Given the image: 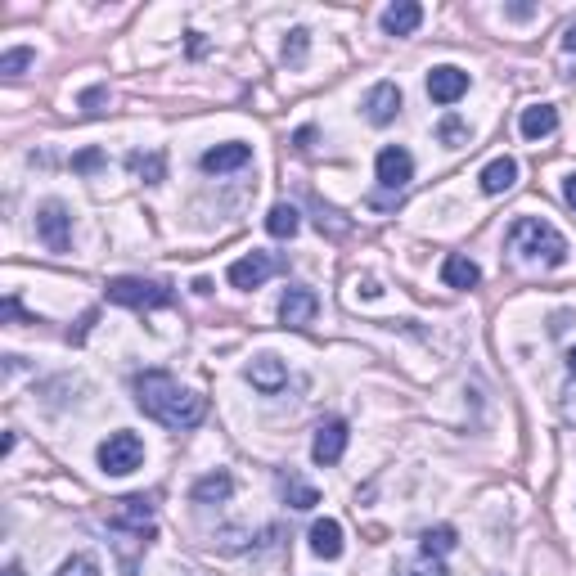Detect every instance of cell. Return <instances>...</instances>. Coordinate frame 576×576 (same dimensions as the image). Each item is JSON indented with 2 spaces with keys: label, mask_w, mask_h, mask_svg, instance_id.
I'll list each match as a JSON object with an SVG mask.
<instances>
[{
  "label": "cell",
  "mask_w": 576,
  "mask_h": 576,
  "mask_svg": "<svg viewBox=\"0 0 576 576\" xmlns=\"http://www.w3.org/2000/svg\"><path fill=\"white\" fill-rule=\"evenodd\" d=\"M135 405H140L149 419H158L162 428H198L207 414L203 396L189 392L167 369H144V374H135Z\"/></svg>",
  "instance_id": "cell-1"
},
{
  "label": "cell",
  "mask_w": 576,
  "mask_h": 576,
  "mask_svg": "<svg viewBox=\"0 0 576 576\" xmlns=\"http://www.w3.org/2000/svg\"><path fill=\"white\" fill-rule=\"evenodd\" d=\"M509 248L518 252V257H527V261H545V266L567 261V239L549 221H540V216H522V221H513Z\"/></svg>",
  "instance_id": "cell-2"
},
{
  "label": "cell",
  "mask_w": 576,
  "mask_h": 576,
  "mask_svg": "<svg viewBox=\"0 0 576 576\" xmlns=\"http://www.w3.org/2000/svg\"><path fill=\"white\" fill-rule=\"evenodd\" d=\"M108 302L131 306V311H158V306H171V284H158V279H135V275H117L104 284Z\"/></svg>",
  "instance_id": "cell-3"
},
{
  "label": "cell",
  "mask_w": 576,
  "mask_h": 576,
  "mask_svg": "<svg viewBox=\"0 0 576 576\" xmlns=\"http://www.w3.org/2000/svg\"><path fill=\"white\" fill-rule=\"evenodd\" d=\"M144 464V441L135 437V432H108V441L99 446V468H104L108 477H126L135 473V468Z\"/></svg>",
  "instance_id": "cell-4"
},
{
  "label": "cell",
  "mask_w": 576,
  "mask_h": 576,
  "mask_svg": "<svg viewBox=\"0 0 576 576\" xmlns=\"http://www.w3.org/2000/svg\"><path fill=\"white\" fill-rule=\"evenodd\" d=\"M108 527L131 531V536H153V504L144 495H122V500L108 504Z\"/></svg>",
  "instance_id": "cell-5"
},
{
  "label": "cell",
  "mask_w": 576,
  "mask_h": 576,
  "mask_svg": "<svg viewBox=\"0 0 576 576\" xmlns=\"http://www.w3.org/2000/svg\"><path fill=\"white\" fill-rule=\"evenodd\" d=\"M36 234H41V243L50 252H68V243H72V212L59 203V198L41 203V212H36Z\"/></svg>",
  "instance_id": "cell-6"
},
{
  "label": "cell",
  "mask_w": 576,
  "mask_h": 576,
  "mask_svg": "<svg viewBox=\"0 0 576 576\" xmlns=\"http://www.w3.org/2000/svg\"><path fill=\"white\" fill-rule=\"evenodd\" d=\"M374 171H378V185H383V189H396V194H401V189L414 180V158H410V149H401V144H387V149L378 153Z\"/></svg>",
  "instance_id": "cell-7"
},
{
  "label": "cell",
  "mask_w": 576,
  "mask_h": 576,
  "mask_svg": "<svg viewBox=\"0 0 576 576\" xmlns=\"http://www.w3.org/2000/svg\"><path fill=\"white\" fill-rule=\"evenodd\" d=\"M347 423L342 419H324L320 428H315V441H311V459L315 464H338L342 450H347Z\"/></svg>",
  "instance_id": "cell-8"
},
{
  "label": "cell",
  "mask_w": 576,
  "mask_h": 576,
  "mask_svg": "<svg viewBox=\"0 0 576 576\" xmlns=\"http://www.w3.org/2000/svg\"><path fill=\"white\" fill-rule=\"evenodd\" d=\"M428 95L437 104H455V99L468 95V72L455 68V63H441V68L428 72Z\"/></svg>",
  "instance_id": "cell-9"
},
{
  "label": "cell",
  "mask_w": 576,
  "mask_h": 576,
  "mask_svg": "<svg viewBox=\"0 0 576 576\" xmlns=\"http://www.w3.org/2000/svg\"><path fill=\"white\" fill-rule=\"evenodd\" d=\"M315 311H320V297H315L311 288H288V293L279 297V320H284L288 329H302V324H311Z\"/></svg>",
  "instance_id": "cell-10"
},
{
  "label": "cell",
  "mask_w": 576,
  "mask_h": 576,
  "mask_svg": "<svg viewBox=\"0 0 576 576\" xmlns=\"http://www.w3.org/2000/svg\"><path fill=\"white\" fill-rule=\"evenodd\" d=\"M270 275H275V257H270V252H248V257H239L230 266L234 288H261Z\"/></svg>",
  "instance_id": "cell-11"
},
{
  "label": "cell",
  "mask_w": 576,
  "mask_h": 576,
  "mask_svg": "<svg viewBox=\"0 0 576 576\" xmlns=\"http://www.w3.org/2000/svg\"><path fill=\"white\" fill-rule=\"evenodd\" d=\"M396 113H401V90H396L392 81H378V86L365 95V117L374 126H387Z\"/></svg>",
  "instance_id": "cell-12"
},
{
  "label": "cell",
  "mask_w": 576,
  "mask_h": 576,
  "mask_svg": "<svg viewBox=\"0 0 576 576\" xmlns=\"http://www.w3.org/2000/svg\"><path fill=\"white\" fill-rule=\"evenodd\" d=\"M252 158V149L248 144H216V149H207L203 158H198V167L207 171V176H221V171H234V167H243V162Z\"/></svg>",
  "instance_id": "cell-13"
},
{
  "label": "cell",
  "mask_w": 576,
  "mask_h": 576,
  "mask_svg": "<svg viewBox=\"0 0 576 576\" xmlns=\"http://www.w3.org/2000/svg\"><path fill=\"white\" fill-rule=\"evenodd\" d=\"M248 383L257 387V392H266V396H275L279 387L288 383V369H284V360H275V356H257L248 365Z\"/></svg>",
  "instance_id": "cell-14"
},
{
  "label": "cell",
  "mask_w": 576,
  "mask_h": 576,
  "mask_svg": "<svg viewBox=\"0 0 576 576\" xmlns=\"http://www.w3.org/2000/svg\"><path fill=\"white\" fill-rule=\"evenodd\" d=\"M554 126H558L554 104H531V108H522V117H518L522 140H545V135H554Z\"/></svg>",
  "instance_id": "cell-15"
},
{
  "label": "cell",
  "mask_w": 576,
  "mask_h": 576,
  "mask_svg": "<svg viewBox=\"0 0 576 576\" xmlns=\"http://www.w3.org/2000/svg\"><path fill=\"white\" fill-rule=\"evenodd\" d=\"M311 554L315 558H342V522H333V518H320V522H311Z\"/></svg>",
  "instance_id": "cell-16"
},
{
  "label": "cell",
  "mask_w": 576,
  "mask_h": 576,
  "mask_svg": "<svg viewBox=\"0 0 576 576\" xmlns=\"http://www.w3.org/2000/svg\"><path fill=\"white\" fill-rule=\"evenodd\" d=\"M378 23H383L387 36H410L414 27L423 23V9L414 5V0H401V5H387L383 9V18H378Z\"/></svg>",
  "instance_id": "cell-17"
},
{
  "label": "cell",
  "mask_w": 576,
  "mask_h": 576,
  "mask_svg": "<svg viewBox=\"0 0 576 576\" xmlns=\"http://www.w3.org/2000/svg\"><path fill=\"white\" fill-rule=\"evenodd\" d=\"M230 491H234V477L216 468V473L198 477L194 491H189V495H194V504H221V500H230Z\"/></svg>",
  "instance_id": "cell-18"
},
{
  "label": "cell",
  "mask_w": 576,
  "mask_h": 576,
  "mask_svg": "<svg viewBox=\"0 0 576 576\" xmlns=\"http://www.w3.org/2000/svg\"><path fill=\"white\" fill-rule=\"evenodd\" d=\"M518 185V162L513 158H495L482 167V189L486 194H504V189Z\"/></svg>",
  "instance_id": "cell-19"
},
{
  "label": "cell",
  "mask_w": 576,
  "mask_h": 576,
  "mask_svg": "<svg viewBox=\"0 0 576 576\" xmlns=\"http://www.w3.org/2000/svg\"><path fill=\"white\" fill-rule=\"evenodd\" d=\"M441 279H446V288H477V279H482V270H477V261L468 257H446L441 261Z\"/></svg>",
  "instance_id": "cell-20"
},
{
  "label": "cell",
  "mask_w": 576,
  "mask_h": 576,
  "mask_svg": "<svg viewBox=\"0 0 576 576\" xmlns=\"http://www.w3.org/2000/svg\"><path fill=\"white\" fill-rule=\"evenodd\" d=\"M297 225H302V216H297V207H293V203H275V207H270L266 230L275 234V239H293Z\"/></svg>",
  "instance_id": "cell-21"
},
{
  "label": "cell",
  "mask_w": 576,
  "mask_h": 576,
  "mask_svg": "<svg viewBox=\"0 0 576 576\" xmlns=\"http://www.w3.org/2000/svg\"><path fill=\"white\" fill-rule=\"evenodd\" d=\"M279 491H284L288 509H315V504H320V491H315V486H306L302 477H284V482H279Z\"/></svg>",
  "instance_id": "cell-22"
},
{
  "label": "cell",
  "mask_w": 576,
  "mask_h": 576,
  "mask_svg": "<svg viewBox=\"0 0 576 576\" xmlns=\"http://www.w3.org/2000/svg\"><path fill=\"white\" fill-rule=\"evenodd\" d=\"M419 549H423V558L450 554V549H455V527H428V531H423V540H419Z\"/></svg>",
  "instance_id": "cell-23"
},
{
  "label": "cell",
  "mask_w": 576,
  "mask_h": 576,
  "mask_svg": "<svg viewBox=\"0 0 576 576\" xmlns=\"http://www.w3.org/2000/svg\"><path fill=\"white\" fill-rule=\"evenodd\" d=\"M437 135H441V144H446V149H464V144H468V126L459 122L455 113H450V117H441Z\"/></svg>",
  "instance_id": "cell-24"
},
{
  "label": "cell",
  "mask_w": 576,
  "mask_h": 576,
  "mask_svg": "<svg viewBox=\"0 0 576 576\" xmlns=\"http://www.w3.org/2000/svg\"><path fill=\"white\" fill-rule=\"evenodd\" d=\"M131 171L144 176L149 185H158L162 180V153H131Z\"/></svg>",
  "instance_id": "cell-25"
},
{
  "label": "cell",
  "mask_w": 576,
  "mask_h": 576,
  "mask_svg": "<svg viewBox=\"0 0 576 576\" xmlns=\"http://www.w3.org/2000/svg\"><path fill=\"white\" fill-rule=\"evenodd\" d=\"M306 50H311V32H306V27H293V32L284 36V63H302Z\"/></svg>",
  "instance_id": "cell-26"
},
{
  "label": "cell",
  "mask_w": 576,
  "mask_h": 576,
  "mask_svg": "<svg viewBox=\"0 0 576 576\" xmlns=\"http://www.w3.org/2000/svg\"><path fill=\"white\" fill-rule=\"evenodd\" d=\"M32 59H36V54L27 50V45H14V50L0 54V72H5V77H23V68H27Z\"/></svg>",
  "instance_id": "cell-27"
},
{
  "label": "cell",
  "mask_w": 576,
  "mask_h": 576,
  "mask_svg": "<svg viewBox=\"0 0 576 576\" xmlns=\"http://www.w3.org/2000/svg\"><path fill=\"white\" fill-rule=\"evenodd\" d=\"M59 576H99V563L90 554H72L68 563L59 567Z\"/></svg>",
  "instance_id": "cell-28"
},
{
  "label": "cell",
  "mask_w": 576,
  "mask_h": 576,
  "mask_svg": "<svg viewBox=\"0 0 576 576\" xmlns=\"http://www.w3.org/2000/svg\"><path fill=\"white\" fill-rule=\"evenodd\" d=\"M99 162H104V153H99V149H86V153H77V158H72V167H77V171H95Z\"/></svg>",
  "instance_id": "cell-29"
},
{
  "label": "cell",
  "mask_w": 576,
  "mask_h": 576,
  "mask_svg": "<svg viewBox=\"0 0 576 576\" xmlns=\"http://www.w3.org/2000/svg\"><path fill=\"white\" fill-rule=\"evenodd\" d=\"M405 576H450V572H446V567H441V558H432V563L414 567V572H405Z\"/></svg>",
  "instance_id": "cell-30"
},
{
  "label": "cell",
  "mask_w": 576,
  "mask_h": 576,
  "mask_svg": "<svg viewBox=\"0 0 576 576\" xmlns=\"http://www.w3.org/2000/svg\"><path fill=\"white\" fill-rule=\"evenodd\" d=\"M563 198H567V207H572V212H576V171L563 180Z\"/></svg>",
  "instance_id": "cell-31"
},
{
  "label": "cell",
  "mask_w": 576,
  "mask_h": 576,
  "mask_svg": "<svg viewBox=\"0 0 576 576\" xmlns=\"http://www.w3.org/2000/svg\"><path fill=\"white\" fill-rule=\"evenodd\" d=\"M531 14H536L531 5H509V18H531Z\"/></svg>",
  "instance_id": "cell-32"
},
{
  "label": "cell",
  "mask_w": 576,
  "mask_h": 576,
  "mask_svg": "<svg viewBox=\"0 0 576 576\" xmlns=\"http://www.w3.org/2000/svg\"><path fill=\"white\" fill-rule=\"evenodd\" d=\"M563 50H567V54H576V27H567V36H563Z\"/></svg>",
  "instance_id": "cell-33"
},
{
  "label": "cell",
  "mask_w": 576,
  "mask_h": 576,
  "mask_svg": "<svg viewBox=\"0 0 576 576\" xmlns=\"http://www.w3.org/2000/svg\"><path fill=\"white\" fill-rule=\"evenodd\" d=\"M567 369H572V374H576V347L567 351Z\"/></svg>",
  "instance_id": "cell-34"
},
{
  "label": "cell",
  "mask_w": 576,
  "mask_h": 576,
  "mask_svg": "<svg viewBox=\"0 0 576 576\" xmlns=\"http://www.w3.org/2000/svg\"><path fill=\"white\" fill-rule=\"evenodd\" d=\"M5 576H23V567H18V563H14V567H9V572H5Z\"/></svg>",
  "instance_id": "cell-35"
}]
</instances>
